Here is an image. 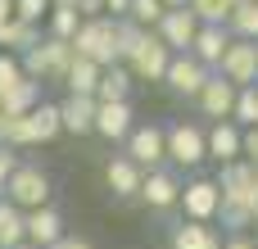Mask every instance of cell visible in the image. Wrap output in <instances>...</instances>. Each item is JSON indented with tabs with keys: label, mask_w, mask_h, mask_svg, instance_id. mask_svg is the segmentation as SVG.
Masks as SVG:
<instances>
[{
	"label": "cell",
	"mask_w": 258,
	"mask_h": 249,
	"mask_svg": "<svg viewBox=\"0 0 258 249\" xmlns=\"http://www.w3.org/2000/svg\"><path fill=\"white\" fill-rule=\"evenodd\" d=\"M63 236H68V222H63V213L54 204H41V209L27 213V245L50 249L54 240H63Z\"/></svg>",
	"instance_id": "18"
},
{
	"label": "cell",
	"mask_w": 258,
	"mask_h": 249,
	"mask_svg": "<svg viewBox=\"0 0 258 249\" xmlns=\"http://www.w3.org/2000/svg\"><path fill=\"white\" fill-rule=\"evenodd\" d=\"M132 91H136L132 68H127V64H109V68L100 73V91H95V100H132Z\"/></svg>",
	"instance_id": "23"
},
{
	"label": "cell",
	"mask_w": 258,
	"mask_h": 249,
	"mask_svg": "<svg viewBox=\"0 0 258 249\" xmlns=\"http://www.w3.org/2000/svg\"><path fill=\"white\" fill-rule=\"evenodd\" d=\"M41 36H45V27H41V23L9 18V23H5V36H0V50H9V54H18V59H23V54H27Z\"/></svg>",
	"instance_id": "21"
},
{
	"label": "cell",
	"mask_w": 258,
	"mask_h": 249,
	"mask_svg": "<svg viewBox=\"0 0 258 249\" xmlns=\"http://www.w3.org/2000/svg\"><path fill=\"white\" fill-rule=\"evenodd\" d=\"M209 159L222 168V163H236L245 159V127L222 118V122H209Z\"/></svg>",
	"instance_id": "14"
},
{
	"label": "cell",
	"mask_w": 258,
	"mask_h": 249,
	"mask_svg": "<svg viewBox=\"0 0 258 249\" xmlns=\"http://www.w3.org/2000/svg\"><path fill=\"white\" fill-rule=\"evenodd\" d=\"M5 200L18 204L23 213H32V209H41V204H54V181H50V172H45L41 163L23 159V163L14 168V177L5 181Z\"/></svg>",
	"instance_id": "4"
},
{
	"label": "cell",
	"mask_w": 258,
	"mask_h": 249,
	"mask_svg": "<svg viewBox=\"0 0 258 249\" xmlns=\"http://www.w3.org/2000/svg\"><path fill=\"white\" fill-rule=\"evenodd\" d=\"M95 95H63L59 100V118H63V136H95Z\"/></svg>",
	"instance_id": "17"
},
{
	"label": "cell",
	"mask_w": 258,
	"mask_h": 249,
	"mask_svg": "<svg viewBox=\"0 0 258 249\" xmlns=\"http://www.w3.org/2000/svg\"><path fill=\"white\" fill-rule=\"evenodd\" d=\"M73 59H77V50H73V41H59V36H41L27 54H23V73L32 77V82H59L63 86V77H68V68H73Z\"/></svg>",
	"instance_id": "3"
},
{
	"label": "cell",
	"mask_w": 258,
	"mask_h": 249,
	"mask_svg": "<svg viewBox=\"0 0 258 249\" xmlns=\"http://www.w3.org/2000/svg\"><path fill=\"white\" fill-rule=\"evenodd\" d=\"M222 249H258L254 236H245V231H231L227 240H222Z\"/></svg>",
	"instance_id": "34"
},
{
	"label": "cell",
	"mask_w": 258,
	"mask_h": 249,
	"mask_svg": "<svg viewBox=\"0 0 258 249\" xmlns=\"http://www.w3.org/2000/svg\"><path fill=\"white\" fill-rule=\"evenodd\" d=\"M32 136H36V145H50V141H59L63 136V118H59V104H50V100H41L32 113Z\"/></svg>",
	"instance_id": "25"
},
{
	"label": "cell",
	"mask_w": 258,
	"mask_h": 249,
	"mask_svg": "<svg viewBox=\"0 0 258 249\" xmlns=\"http://www.w3.org/2000/svg\"><path fill=\"white\" fill-rule=\"evenodd\" d=\"M222 231L213 227V222H177L172 227V236H168V249H222Z\"/></svg>",
	"instance_id": "19"
},
{
	"label": "cell",
	"mask_w": 258,
	"mask_h": 249,
	"mask_svg": "<svg viewBox=\"0 0 258 249\" xmlns=\"http://www.w3.org/2000/svg\"><path fill=\"white\" fill-rule=\"evenodd\" d=\"M73 50H77V59H91V64H100V68L122 64V50H118V18H109V14L82 18V27H77V36H73Z\"/></svg>",
	"instance_id": "2"
},
{
	"label": "cell",
	"mask_w": 258,
	"mask_h": 249,
	"mask_svg": "<svg viewBox=\"0 0 258 249\" xmlns=\"http://www.w3.org/2000/svg\"><path fill=\"white\" fill-rule=\"evenodd\" d=\"M104 14L109 18H127L132 14V0H104Z\"/></svg>",
	"instance_id": "38"
},
{
	"label": "cell",
	"mask_w": 258,
	"mask_h": 249,
	"mask_svg": "<svg viewBox=\"0 0 258 249\" xmlns=\"http://www.w3.org/2000/svg\"><path fill=\"white\" fill-rule=\"evenodd\" d=\"M218 73L227 82H236V86H254L258 82V41H231Z\"/></svg>",
	"instance_id": "15"
},
{
	"label": "cell",
	"mask_w": 258,
	"mask_h": 249,
	"mask_svg": "<svg viewBox=\"0 0 258 249\" xmlns=\"http://www.w3.org/2000/svg\"><path fill=\"white\" fill-rule=\"evenodd\" d=\"M18 249H36V245H18Z\"/></svg>",
	"instance_id": "42"
},
{
	"label": "cell",
	"mask_w": 258,
	"mask_h": 249,
	"mask_svg": "<svg viewBox=\"0 0 258 249\" xmlns=\"http://www.w3.org/2000/svg\"><path fill=\"white\" fill-rule=\"evenodd\" d=\"M204 159H209V122H200V118L168 122V168L195 172Z\"/></svg>",
	"instance_id": "1"
},
{
	"label": "cell",
	"mask_w": 258,
	"mask_h": 249,
	"mask_svg": "<svg viewBox=\"0 0 258 249\" xmlns=\"http://www.w3.org/2000/svg\"><path fill=\"white\" fill-rule=\"evenodd\" d=\"M249 213H254V227H258V186H254V200H249Z\"/></svg>",
	"instance_id": "41"
},
{
	"label": "cell",
	"mask_w": 258,
	"mask_h": 249,
	"mask_svg": "<svg viewBox=\"0 0 258 249\" xmlns=\"http://www.w3.org/2000/svg\"><path fill=\"white\" fill-rule=\"evenodd\" d=\"M181 191H186V177L177 168H154V172H145L136 204H145L150 213H172V209H181Z\"/></svg>",
	"instance_id": "6"
},
{
	"label": "cell",
	"mask_w": 258,
	"mask_h": 249,
	"mask_svg": "<svg viewBox=\"0 0 258 249\" xmlns=\"http://www.w3.org/2000/svg\"><path fill=\"white\" fill-rule=\"evenodd\" d=\"M122 154L136 159L145 172L168 168V127H159V122H136L132 136L122 141Z\"/></svg>",
	"instance_id": "5"
},
{
	"label": "cell",
	"mask_w": 258,
	"mask_h": 249,
	"mask_svg": "<svg viewBox=\"0 0 258 249\" xmlns=\"http://www.w3.org/2000/svg\"><path fill=\"white\" fill-rule=\"evenodd\" d=\"M163 9H190V0H163Z\"/></svg>",
	"instance_id": "39"
},
{
	"label": "cell",
	"mask_w": 258,
	"mask_h": 249,
	"mask_svg": "<svg viewBox=\"0 0 258 249\" xmlns=\"http://www.w3.org/2000/svg\"><path fill=\"white\" fill-rule=\"evenodd\" d=\"M18 245H27V213L0 195V249H18Z\"/></svg>",
	"instance_id": "22"
},
{
	"label": "cell",
	"mask_w": 258,
	"mask_h": 249,
	"mask_svg": "<svg viewBox=\"0 0 258 249\" xmlns=\"http://www.w3.org/2000/svg\"><path fill=\"white\" fill-rule=\"evenodd\" d=\"M132 127H136L132 100H100V109H95V136H100V141L122 145V141L132 136Z\"/></svg>",
	"instance_id": "11"
},
{
	"label": "cell",
	"mask_w": 258,
	"mask_h": 249,
	"mask_svg": "<svg viewBox=\"0 0 258 249\" xmlns=\"http://www.w3.org/2000/svg\"><path fill=\"white\" fill-rule=\"evenodd\" d=\"M163 14H168V9H163V0H132V14H127V18H132L136 27H145V32H154Z\"/></svg>",
	"instance_id": "30"
},
{
	"label": "cell",
	"mask_w": 258,
	"mask_h": 249,
	"mask_svg": "<svg viewBox=\"0 0 258 249\" xmlns=\"http://www.w3.org/2000/svg\"><path fill=\"white\" fill-rule=\"evenodd\" d=\"M27 73H23V59L18 54H9V50H0V95L9 91V86H18Z\"/></svg>",
	"instance_id": "31"
},
{
	"label": "cell",
	"mask_w": 258,
	"mask_h": 249,
	"mask_svg": "<svg viewBox=\"0 0 258 249\" xmlns=\"http://www.w3.org/2000/svg\"><path fill=\"white\" fill-rule=\"evenodd\" d=\"M50 5H54V0H14V18H27V23H41V27H45Z\"/></svg>",
	"instance_id": "32"
},
{
	"label": "cell",
	"mask_w": 258,
	"mask_h": 249,
	"mask_svg": "<svg viewBox=\"0 0 258 249\" xmlns=\"http://www.w3.org/2000/svg\"><path fill=\"white\" fill-rule=\"evenodd\" d=\"M36 104H41V82L23 77L18 86H9V91L0 95V118H23V113H32Z\"/></svg>",
	"instance_id": "20"
},
{
	"label": "cell",
	"mask_w": 258,
	"mask_h": 249,
	"mask_svg": "<svg viewBox=\"0 0 258 249\" xmlns=\"http://www.w3.org/2000/svg\"><path fill=\"white\" fill-rule=\"evenodd\" d=\"M100 64H91V59H73V68H68V77H63V95H95L100 91Z\"/></svg>",
	"instance_id": "24"
},
{
	"label": "cell",
	"mask_w": 258,
	"mask_h": 249,
	"mask_svg": "<svg viewBox=\"0 0 258 249\" xmlns=\"http://www.w3.org/2000/svg\"><path fill=\"white\" fill-rule=\"evenodd\" d=\"M236 95H240V86H236V82H227L222 73H213V77L204 82V91H200L190 104H195V113H200L204 122H222V118H231V113H236Z\"/></svg>",
	"instance_id": "9"
},
{
	"label": "cell",
	"mask_w": 258,
	"mask_h": 249,
	"mask_svg": "<svg viewBox=\"0 0 258 249\" xmlns=\"http://www.w3.org/2000/svg\"><path fill=\"white\" fill-rule=\"evenodd\" d=\"M50 249H95V245H91L86 236H73V231H68L63 240H54V245H50Z\"/></svg>",
	"instance_id": "36"
},
{
	"label": "cell",
	"mask_w": 258,
	"mask_h": 249,
	"mask_svg": "<svg viewBox=\"0 0 258 249\" xmlns=\"http://www.w3.org/2000/svg\"><path fill=\"white\" fill-rule=\"evenodd\" d=\"M154 36H159L172 54H186V50L195 45V36H200V18H195L190 9H168V14L159 18Z\"/></svg>",
	"instance_id": "13"
},
{
	"label": "cell",
	"mask_w": 258,
	"mask_h": 249,
	"mask_svg": "<svg viewBox=\"0 0 258 249\" xmlns=\"http://www.w3.org/2000/svg\"><path fill=\"white\" fill-rule=\"evenodd\" d=\"M209 77H213V68H204V64L186 50V54H172V64H168V73H163V86H168L172 95H181V100H195Z\"/></svg>",
	"instance_id": "10"
},
{
	"label": "cell",
	"mask_w": 258,
	"mask_h": 249,
	"mask_svg": "<svg viewBox=\"0 0 258 249\" xmlns=\"http://www.w3.org/2000/svg\"><path fill=\"white\" fill-rule=\"evenodd\" d=\"M23 163V154L18 150H9V145H0V195H5V181L14 177V168Z\"/></svg>",
	"instance_id": "33"
},
{
	"label": "cell",
	"mask_w": 258,
	"mask_h": 249,
	"mask_svg": "<svg viewBox=\"0 0 258 249\" xmlns=\"http://www.w3.org/2000/svg\"><path fill=\"white\" fill-rule=\"evenodd\" d=\"M227 27H231V36H236V41H258V0L236 5V14L227 18Z\"/></svg>",
	"instance_id": "26"
},
{
	"label": "cell",
	"mask_w": 258,
	"mask_h": 249,
	"mask_svg": "<svg viewBox=\"0 0 258 249\" xmlns=\"http://www.w3.org/2000/svg\"><path fill=\"white\" fill-rule=\"evenodd\" d=\"M77 27H82V14H77V9H50V14H45V36L73 41Z\"/></svg>",
	"instance_id": "27"
},
{
	"label": "cell",
	"mask_w": 258,
	"mask_h": 249,
	"mask_svg": "<svg viewBox=\"0 0 258 249\" xmlns=\"http://www.w3.org/2000/svg\"><path fill=\"white\" fill-rule=\"evenodd\" d=\"M122 64L132 68L136 82H163V73H168V64H172V50H168L154 32H145V36L136 41V50H132Z\"/></svg>",
	"instance_id": "8"
},
{
	"label": "cell",
	"mask_w": 258,
	"mask_h": 249,
	"mask_svg": "<svg viewBox=\"0 0 258 249\" xmlns=\"http://www.w3.org/2000/svg\"><path fill=\"white\" fill-rule=\"evenodd\" d=\"M0 18H14V0H0Z\"/></svg>",
	"instance_id": "40"
},
{
	"label": "cell",
	"mask_w": 258,
	"mask_h": 249,
	"mask_svg": "<svg viewBox=\"0 0 258 249\" xmlns=\"http://www.w3.org/2000/svg\"><path fill=\"white\" fill-rule=\"evenodd\" d=\"M104 186H109V195H113V200L132 204V200H141L145 168H141L136 159H127V154H113V159L104 163Z\"/></svg>",
	"instance_id": "12"
},
{
	"label": "cell",
	"mask_w": 258,
	"mask_h": 249,
	"mask_svg": "<svg viewBox=\"0 0 258 249\" xmlns=\"http://www.w3.org/2000/svg\"><path fill=\"white\" fill-rule=\"evenodd\" d=\"M77 14L82 18H100L104 14V0H77Z\"/></svg>",
	"instance_id": "37"
},
{
	"label": "cell",
	"mask_w": 258,
	"mask_h": 249,
	"mask_svg": "<svg viewBox=\"0 0 258 249\" xmlns=\"http://www.w3.org/2000/svg\"><path fill=\"white\" fill-rule=\"evenodd\" d=\"M236 36H231V27L227 23H200V36H195V45H190V54L204 64V68H222V54H227V45H231Z\"/></svg>",
	"instance_id": "16"
},
{
	"label": "cell",
	"mask_w": 258,
	"mask_h": 249,
	"mask_svg": "<svg viewBox=\"0 0 258 249\" xmlns=\"http://www.w3.org/2000/svg\"><path fill=\"white\" fill-rule=\"evenodd\" d=\"M222 213V186L218 177H190L181 191V218L186 222H218Z\"/></svg>",
	"instance_id": "7"
},
{
	"label": "cell",
	"mask_w": 258,
	"mask_h": 249,
	"mask_svg": "<svg viewBox=\"0 0 258 249\" xmlns=\"http://www.w3.org/2000/svg\"><path fill=\"white\" fill-rule=\"evenodd\" d=\"M231 122H240V127H258V82H254V86H240Z\"/></svg>",
	"instance_id": "29"
},
{
	"label": "cell",
	"mask_w": 258,
	"mask_h": 249,
	"mask_svg": "<svg viewBox=\"0 0 258 249\" xmlns=\"http://www.w3.org/2000/svg\"><path fill=\"white\" fill-rule=\"evenodd\" d=\"M245 159L258 168V127H245Z\"/></svg>",
	"instance_id": "35"
},
{
	"label": "cell",
	"mask_w": 258,
	"mask_h": 249,
	"mask_svg": "<svg viewBox=\"0 0 258 249\" xmlns=\"http://www.w3.org/2000/svg\"><path fill=\"white\" fill-rule=\"evenodd\" d=\"M190 14L200 23H227L236 14V0H190Z\"/></svg>",
	"instance_id": "28"
}]
</instances>
